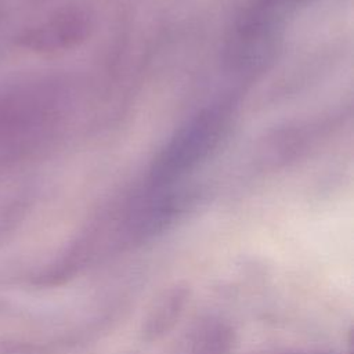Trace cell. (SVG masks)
<instances>
[{"label":"cell","instance_id":"7a4b0ae2","mask_svg":"<svg viewBox=\"0 0 354 354\" xmlns=\"http://www.w3.org/2000/svg\"><path fill=\"white\" fill-rule=\"evenodd\" d=\"M189 300L187 285L176 283L166 289L149 310L142 324V337L148 342L159 340L173 329Z\"/></svg>","mask_w":354,"mask_h":354},{"label":"cell","instance_id":"3957f363","mask_svg":"<svg viewBox=\"0 0 354 354\" xmlns=\"http://www.w3.org/2000/svg\"><path fill=\"white\" fill-rule=\"evenodd\" d=\"M88 30V19L79 12L64 14L33 30L28 39L32 47L57 48L83 39Z\"/></svg>","mask_w":354,"mask_h":354},{"label":"cell","instance_id":"277c9868","mask_svg":"<svg viewBox=\"0 0 354 354\" xmlns=\"http://www.w3.org/2000/svg\"><path fill=\"white\" fill-rule=\"evenodd\" d=\"M191 343L192 354H228L234 343V333L225 322L209 319L195 329Z\"/></svg>","mask_w":354,"mask_h":354},{"label":"cell","instance_id":"5b68a950","mask_svg":"<svg viewBox=\"0 0 354 354\" xmlns=\"http://www.w3.org/2000/svg\"><path fill=\"white\" fill-rule=\"evenodd\" d=\"M285 354H322V353H304V351H288Z\"/></svg>","mask_w":354,"mask_h":354},{"label":"cell","instance_id":"6da1fadb","mask_svg":"<svg viewBox=\"0 0 354 354\" xmlns=\"http://www.w3.org/2000/svg\"><path fill=\"white\" fill-rule=\"evenodd\" d=\"M231 118V104L218 102L188 119L153 159L149 170L151 184L170 185L201 165L227 134Z\"/></svg>","mask_w":354,"mask_h":354}]
</instances>
